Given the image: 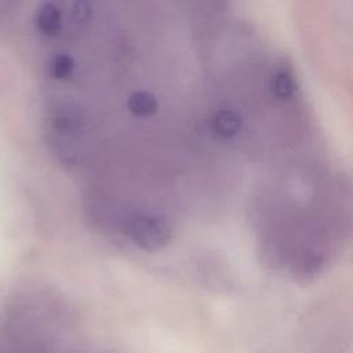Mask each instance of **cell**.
I'll list each match as a JSON object with an SVG mask.
<instances>
[{"instance_id": "6da1fadb", "label": "cell", "mask_w": 353, "mask_h": 353, "mask_svg": "<svg viewBox=\"0 0 353 353\" xmlns=\"http://www.w3.org/2000/svg\"><path fill=\"white\" fill-rule=\"evenodd\" d=\"M127 234L141 248L153 251L167 245L171 239V226L161 216L134 215L127 225Z\"/></svg>"}, {"instance_id": "7a4b0ae2", "label": "cell", "mask_w": 353, "mask_h": 353, "mask_svg": "<svg viewBox=\"0 0 353 353\" xmlns=\"http://www.w3.org/2000/svg\"><path fill=\"white\" fill-rule=\"evenodd\" d=\"M36 25L46 36H55L62 26V17L59 8L52 3H44L36 15Z\"/></svg>"}, {"instance_id": "3957f363", "label": "cell", "mask_w": 353, "mask_h": 353, "mask_svg": "<svg viewBox=\"0 0 353 353\" xmlns=\"http://www.w3.org/2000/svg\"><path fill=\"white\" fill-rule=\"evenodd\" d=\"M212 124H214V130L216 131L218 135H221L223 138H230V137L236 135L237 131L240 130L241 120L237 116V113L225 109V110H219L215 114Z\"/></svg>"}, {"instance_id": "277c9868", "label": "cell", "mask_w": 353, "mask_h": 353, "mask_svg": "<svg viewBox=\"0 0 353 353\" xmlns=\"http://www.w3.org/2000/svg\"><path fill=\"white\" fill-rule=\"evenodd\" d=\"M128 109L132 114L143 117L150 116L157 110L156 98L148 91H137L128 98Z\"/></svg>"}, {"instance_id": "5b68a950", "label": "cell", "mask_w": 353, "mask_h": 353, "mask_svg": "<svg viewBox=\"0 0 353 353\" xmlns=\"http://www.w3.org/2000/svg\"><path fill=\"white\" fill-rule=\"evenodd\" d=\"M272 88H273L274 94L283 99L290 98L296 90L294 79L291 77L290 73H287L284 70L274 74V77L272 80Z\"/></svg>"}, {"instance_id": "8992f818", "label": "cell", "mask_w": 353, "mask_h": 353, "mask_svg": "<svg viewBox=\"0 0 353 353\" xmlns=\"http://www.w3.org/2000/svg\"><path fill=\"white\" fill-rule=\"evenodd\" d=\"M74 69V61L68 54L57 55L51 62V74L58 80L68 79Z\"/></svg>"}, {"instance_id": "52a82bcc", "label": "cell", "mask_w": 353, "mask_h": 353, "mask_svg": "<svg viewBox=\"0 0 353 353\" xmlns=\"http://www.w3.org/2000/svg\"><path fill=\"white\" fill-rule=\"evenodd\" d=\"M91 14V7L87 0H76L73 4V17L79 22H85Z\"/></svg>"}]
</instances>
